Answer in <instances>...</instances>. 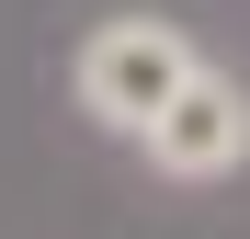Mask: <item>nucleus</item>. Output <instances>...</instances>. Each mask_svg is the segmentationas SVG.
I'll return each mask as SVG.
<instances>
[{
	"instance_id": "obj_1",
	"label": "nucleus",
	"mask_w": 250,
	"mask_h": 239,
	"mask_svg": "<svg viewBox=\"0 0 250 239\" xmlns=\"http://www.w3.org/2000/svg\"><path fill=\"white\" fill-rule=\"evenodd\" d=\"M182 80H193V46H182L171 23H148V12L103 23L91 46H80V103H91L103 126H125V137H137L148 114H159V103L182 91Z\"/></svg>"
},
{
	"instance_id": "obj_2",
	"label": "nucleus",
	"mask_w": 250,
	"mask_h": 239,
	"mask_svg": "<svg viewBox=\"0 0 250 239\" xmlns=\"http://www.w3.org/2000/svg\"><path fill=\"white\" fill-rule=\"evenodd\" d=\"M137 137H148V159H159L171 182H216V171H239V159H250V103H239V80L193 68Z\"/></svg>"
}]
</instances>
